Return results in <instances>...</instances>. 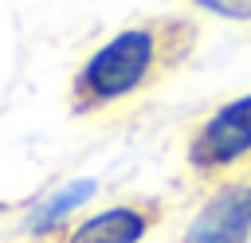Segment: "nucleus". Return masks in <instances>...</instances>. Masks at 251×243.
<instances>
[{"label": "nucleus", "mask_w": 251, "mask_h": 243, "mask_svg": "<svg viewBox=\"0 0 251 243\" xmlns=\"http://www.w3.org/2000/svg\"><path fill=\"white\" fill-rule=\"evenodd\" d=\"M196 24L184 16H157L110 35L71 82L75 118H118L153 98L192 55Z\"/></svg>", "instance_id": "f257e3e1"}, {"label": "nucleus", "mask_w": 251, "mask_h": 243, "mask_svg": "<svg viewBox=\"0 0 251 243\" xmlns=\"http://www.w3.org/2000/svg\"><path fill=\"white\" fill-rule=\"evenodd\" d=\"M251 161V94L224 102L216 114H208L184 149V169L196 184H208V192L231 172H239Z\"/></svg>", "instance_id": "f03ea898"}, {"label": "nucleus", "mask_w": 251, "mask_h": 243, "mask_svg": "<svg viewBox=\"0 0 251 243\" xmlns=\"http://www.w3.org/2000/svg\"><path fill=\"white\" fill-rule=\"evenodd\" d=\"M180 243H251V169L208 192Z\"/></svg>", "instance_id": "7ed1b4c3"}, {"label": "nucleus", "mask_w": 251, "mask_h": 243, "mask_svg": "<svg viewBox=\"0 0 251 243\" xmlns=\"http://www.w3.org/2000/svg\"><path fill=\"white\" fill-rule=\"evenodd\" d=\"M161 216L165 208L153 200H122L98 216H86L67 235L55 231V239L59 243H145V235L161 223Z\"/></svg>", "instance_id": "20e7f679"}, {"label": "nucleus", "mask_w": 251, "mask_h": 243, "mask_svg": "<svg viewBox=\"0 0 251 243\" xmlns=\"http://www.w3.org/2000/svg\"><path fill=\"white\" fill-rule=\"evenodd\" d=\"M94 192H98V184H94V180H71L67 188H59L51 200H43V204L31 212L27 227H31V231H51L59 219H67V216H71L82 200H90Z\"/></svg>", "instance_id": "39448f33"}, {"label": "nucleus", "mask_w": 251, "mask_h": 243, "mask_svg": "<svg viewBox=\"0 0 251 243\" xmlns=\"http://www.w3.org/2000/svg\"><path fill=\"white\" fill-rule=\"evenodd\" d=\"M212 16H227V20H251V4H227V0H212L204 4Z\"/></svg>", "instance_id": "423d86ee"}, {"label": "nucleus", "mask_w": 251, "mask_h": 243, "mask_svg": "<svg viewBox=\"0 0 251 243\" xmlns=\"http://www.w3.org/2000/svg\"><path fill=\"white\" fill-rule=\"evenodd\" d=\"M0 212H4V204H0Z\"/></svg>", "instance_id": "0eeeda50"}]
</instances>
